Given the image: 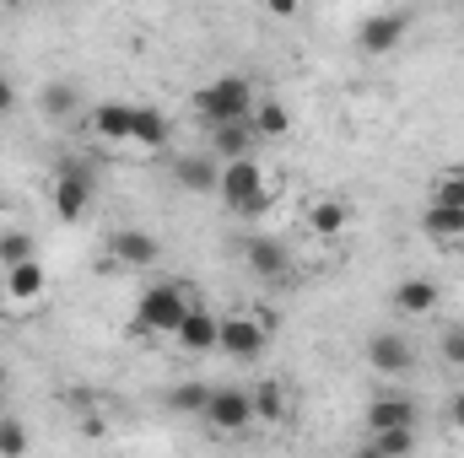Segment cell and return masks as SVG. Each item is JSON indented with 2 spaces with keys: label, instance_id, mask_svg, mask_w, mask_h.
<instances>
[{
  "label": "cell",
  "instance_id": "cell-1",
  "mask_svg": "<svg viewBox=\"0 0 464 458\" xmlns=\"http://www.w3.org/2000/svg\"><path fill=\"white\" fill-rule=\"evenodd\" d=\"M189 308H195L189 286L157 281V286H146L140 302H135V335H179L184 319H189Z\"/></svg>",
  "mask_w": 464,
  "mask_h": 458
},
{
  "label": "cell",
  "instance_id": "cell-2",
  "mask_svg": "<svg viewBox=\"0 0 464 458\" xmlns=\"http://www.w3.org/2000/svg\"><path fill=\"white\" fill-rule=\"evenodd\" d=\"M195 114L206 119L211 129H222V124H248V114H254V81H248V76H217L211 87L195 92Z\"/></svg>",
  "mask_w": 464,
  "mask_h": 458
},
{
  "label": "cell",
  "instance_id": "cell-3",
  "mask_svg": "<svg viewBox=\"0 0 464 458\" xmlns=\"http://www.w3.org/2000/svg\"><path fill=\"white\" fill-rule=\"evenodd\" d=\"M411 27H416V16H411V11H400V5L367 11V16H362V27H356V49H362L367 60H383V54H394V49L411 38Z\"/></svg>",
  "mask_w": 464,
  "mask_h": 458
},
{
  "label": "cell",
  "instance_id": "cell-4",
  "mask_svg": "<svg viewBox=\"0 0 464 458\" xmlns=\"http://www.w3.org/2000/svg\"><path fill=\"white\" fill-rule=\"evenodd\" d=\"M362 426H367V437L416 432V426H421V410H416V399H411L405 388H378V394L367 399V410H362Z\"/></svg>",
  "mask_w": 464,
  "mask_h": 458
},
{
  "label": "cell",
  "instance_id": "cell-5",
  "mask_svg": "<svg viewBox=\"0 0 464 458\" xmlns=\"http://www.w3.org/2000/svg\"><path fill=\"white\" fill-rule=\"evenodd\" d=\"M92 200H98V184H92V173H87L82 162H65V167L54 173V189H49V205H54V216H60V222H87Z\"/></svg>",
  "mask_w": 464,
  "mask_h": 458
},
{
  "label": "cell",
  "instance_id": "cell-6",
  "mask_svg": "<svg viewBox=\"0 0 464 458\" xmlns=\"http://www.w3.org/2000/svg\"><path fill=\"white\" fill-rule=\"evenodd\" d=\"M217 437H248V426H254V399H248V388H217L211 383V399H206V415H200Z\"/></svg>",
  "mask_w": 464,
  "mask_h": 458
},
{
  "label": "cell",
  "instance_id": "cell-7",
  "mask_svg": "<svg viewBox=\"0 0 464 458\" xmlns=\"http://www.w3.org/2000/svg\"><path fill=\"white\" fill-rule=\"evenodd\" d=\"M367 367H372L383 383H400V377L416 372V345L405 340V335H394V329H378V335L367 340Z\"/></svg>",
  "mask_w": 464,
  "mask_h": 458
},
{
  "label": "cell",
  "instance_id": "cell-8",
  "mask_svg": "<svg viewBox=\"0 0 464 458\" xmlns=\"http://www.w3.org/2000/svg\"><path fill=\"white\" fill-rule=\"evenodd\" d=\"M265 345H270V319H259L248 308L222 313V350H232L237 361H254V356H265Z\"/></svg>",
  "mask_w": 464,
  "mask_h": 458
},
{
  "label": "cell",
  "instance_id": "cell-9",
  "mask_svg": "<svg viewBox=\"0 0 464 458\" xmlns=\"http://www.w3.org/2000/svg\"><path fill=\"white\" fill-rule=\"evenodd\" d=\"M157 259H162V243L146 227H114L109 232V264H119V270H146V264H157Z\"/></svg>",
  "mask_w": 464,
  "mask_h": 458
},
{
  "label": "cell",
  "instance_id": "cell-10",
  "mask_svg": "<svg viewBox=\"0 0 464 458\" xmlns=\"http://www.w3.org/2000/svg\"><path fill=\"white\" fill-rule=\"evenodd\" d=\"M389 302H394V313H400V319H427V313H438L443 286H438L432 275H405V281L389 291Z\"/></svg>",
  "mask_w": 464,
  "mask_h": 458
},
{
  "label": "cell",
  "instance_id": "cell-11",
  "mask_svg": "<svg viewBox=\"0 0 464 458\" xmlns=\"http://www.w3.org/2000/svg\"><path fill=\"white\" fill-rule=\"evenodd\" d=\"M243 259H248V270H254L259 281H286V275H292V253H286V243H276V237H248V243H243Z\"/></svg>",
  "mask_w": 464,
  "mask_h": 458
},
{
  "label": "cell",
  "instance_id": "cell-12",
  "mask_svg": "<svg viewBox=\"0 0 464 458\" xmlns=\"http://www.w3.org/2000/svg\"><path fill=\"white\" fill-rule=\"evenodd\" d=\"M173 340L184 345V350H195V356H200V350H222V319H217L206 302H195L189 319H184V329H179Z\"/></svg>",
  "mask_w": 464,
  "mask_h": 458
},
{
  "label": "cell",
  "instance_id": "cell-13",
  "mask_svg": "<svg viewBox=\"0 0 464 458\" xmlns=\"http://www.w3.org/2000/svg\"><path fill=\"white\" fill-rule=\"evenodd\" d=\"M248 399H254V426H286V415H292L286 383L265 377V383H254V388H248Z\"/></svg>",
  "mask_w": 464,
  "mask_h": 458
},
{
  "label": "cell",
  "instance_id": "cell-14",
  "mask_svg": "<svg viewBox=\"0 0 464 458\" xmlns=\"http://www.w3.org/2000/svg\"><path fill=\"white\" fill-rule=\"evenodd\" d=\"M173 178H179L189 195H217V189H222V162H217V157H179V162H173Z\"/></svg>",
  "mask_w": 464,
  "mask_h": 458
},
{
  "label": "cell",
  "instance_id": "cell-15",
  "mask_svg": "<svg viewBox=\"0 0 464 458\" xmlns=\"http://www.w3.org/2000/svg\"><path fill=\"white\" fill-rule=\"evenodd\" d=\"M49 291V275H44V264L38 259H27V264H11L5 270V297L11 302H38Z\"/></svg>",
  "mask_w": 464,
  "mask_h": 458
},
{
  "label": "cell",
  "instance_id": "cell-16",
  "mask_svg": "<svg viewBox=\"0 0 464 458\" xmlns=\"http://www.w3.org/2000/svg\"><path fill=\"white\" fill-rule=\"evenodd\" d=\"M168 135H173V119L162 114V109H135L130 146H140V151H157V146H168Z\"/></svg>",
  "mask_w": 464,
  "mask_h": 458
},
{
  "label": "cell",
  "instance_id": "cell-17",
  "mask_svg": "<svg viewBox=\"0 0 464 458\" xmlns=\"http://www.w3.org/2000/svg\"><path fill=\"white\" fill-rule=\"evenodd\" d=\"M248 129H254L259 140H286V135H292V109H286V103H276V98H265V103H254Z\"/></svg>",
  "mask_w": 464,
  "mask_h": 458
},
{
  "label": "cell",
  "instance_id": "cell-18",
  "mask_svg": "<svg viewBox=\"0 0 464 458\" xmlns=\"http://www.w3.org/2000/svg\"><path fill=\"white\" fill-rule=\"evenodd\" d=\"M130 124H135V103H98V109H92V129H98L109 146H124V140H130Z\"/></svg>",
  "mask_w": 464,
  "mask_h": 458
},
{
  "label": "cell",
  "instance_id": "cell-19",
  "mask_svg": "<svg viewBox=\"0 0 464 458\" xmlns=\"http://www.w3.org/2000/svg\"><path fill=\"white\" fill-rule=\"evenodd\" d=\"M303 222H308L314 237H341V232L351 227V205H346V200H314Z\"/></svg>",
  "mask_w": 464,
  "mask_h": 458
},
{
  "label": "cell",
  "instance_id": "cell-20",
  "mask_svg": "<svg viewBox=\"0 0 464 458\" xmlns=\"http://www.w3.org/2000/svg\"><path fill=\"white\" fill-rule=\"evenodd\" d=\"M248 146H254V129H248V124H222V129H211V157H217L222 167H227V162H243Z\"/></svg>",
  "mask_w": 464,
  "mask_h": 458
},
{
  "label": "cell",
  "instance_id": "cell-21",
  "mask_svg": "<svg viewBox=\"0 0 464 458\" xmlns=\"http://www.w3.org/2000/svg\"><path fill=\"white\" fill-rule=\"evenodd\" d=\"M38 109H44V119H76V109H82V92H76V81H49L44 92H38Z\"/></svg>",
  "mask_w": 464,
  "mask_h": 458
},
{
  "label": "cell",
  "instance_id": "cell-22",
  "mask_svg": "<svg viewBox=\"0 0 464 458\" xmlns=\"http://www.w3.org/2000/svg\"><path fill=\"white\" fill-rule=\"evenodd\" d=\"M421 227L432 243H459L464 237V211H449V205H427L421 211Z\"/></svg>",
  "mask_w": 464,
  "mask_h": 458
},
{
  "label": "cell",
  "instance_id": "cell-23",
  "mask_svg": "<svg viewBox=\"0 0 464 458\" xmlns=\"http://www.w3.org/2000/svg\"><path fill=\"white\" fill-rule=\"evenodd\" d=\"M27 259H38V243H33V232L5 227V232H0V270H11V264H27Z\"/></svg>",
  "mask_w": 464,
  "mask_h": 458
},
{
  "label": "cell",
  "instance_id": "cell-24",
  "mask_svg": "<svg viewBox=\"0 0 464 458\" xmlns=\"http://www.w3.org/2000/svg\"><path fill=\"white\" fill-rule=\"evenodd\" d=\"M206 399H211V383H179V388L168 394V405H173L179 415H206Z\"/></svg>",
  "mask_w": 464,
  "mask_h": 458
},
{
  "label": "cell",
  "instance_id": "cell-25",
  "mask_svg": "<svg viewBox=\"0 0 464 458\" xmlns=\"http://www.w3.org/2000/svg\"><path fill=\"white\" fill-rule=\"evenodd\" d=\"M27 448H33L27 426L16 415H0V458H27Z\"/></svg>",
  "mask_w": 464,
  "mask_h": 458
},
{
  "label": "cell",
  "instance_id": "cell-26",
  "mask_svg": "<svg viewBox=\"0 0 464 458\" xmlns=\"http://www.w3.org/2000/svg\"><path fill=\"white\" fill-rule=\"evenodd\" d=\"M383 458H416V432H383V437H367Z\"/></svg>",
  "mask_w": 464,
  "mask_h": 458
},
{
  "label": "cell",
  "instance_id": "cell-27",
  "mask_svg": "<svg viewBox=\"0 0 464 458\" xmlns=\"http://www.w3.org/2000/svg\"><path fill=\"white\" fill-rule=\"evenodd\" d=\"M438 356H443L449 367H464V324H449V329L438 335Z\"/></svg>",
  "mask_w": 464,
  "mask_h": 458
},
{
  "label": "cell",
  "instance_id": "cell-28",
  "mask_svg": "<svg viewBox=\"0 0 464 458\" xmlns=\"http://www.w3.org/2000/svg\"><path fill=\"white\" fill-rule=\"evenodd\" d=\"M449 426H454V432H464V388H454V394H449Z\"/></svg>",
  "mask_w": 464,
  "mask_h": 458
},
{
  "label": "cell",
  "instance_id": "cell-29",
  "mask_svg": "<svg viewBox=\"0 0 464 458\" xmlns=\"http://www.w3.org/2000/svg\"><path fill=\"white\" fill-rule=\"evenodd\" d=\"M82 437H92V443L109 437V415H87V421H82Z\"/></svg>",
  "mask_w": 464,
  "mask_h": 458
},
{
  "label": "cell",
  "instance_id": "cell-30",
  "mask_svg": "<svg viewBox=\"0 0 464 458\" xmlns=\"http://www.w3.org/2000/svg\"><path fill=\"white\" fill-rule=\"evenodd\" d=\"M16 109V87H11V76H0V119Z\"/></svg>",
  "mask_w": 464,
  "mask_h": 458
},
{
  "label": "cell",
  "instance_id": "cell-31",
  "mask_svg": "<svg viewBox=\"0 0 464 458\" xmlns=\"http://www.w3.org/2000/svg\"><path fill=\"white\" fill-rule=\"evenodd\" d=\"M351 458H383V453H378L372 443H362V448H351Z\"/></svg>",
  "mask_w": 464,
  "mask_h": 458
},
{
  "label": "cell",
  "instance_id": "cell-32",
  "mask_svg": "<svg viewBox=\"0 0 464 458\" xmlns=\"http://www.w3.org/2000/svg\"><path fill=\"white\" fill-rule=\"evenodd\" d=\"M0 394H5V367H0Z\"/></svg>",
  "mask_w": 464,
  "mask_h": 458
}]
</instances>
